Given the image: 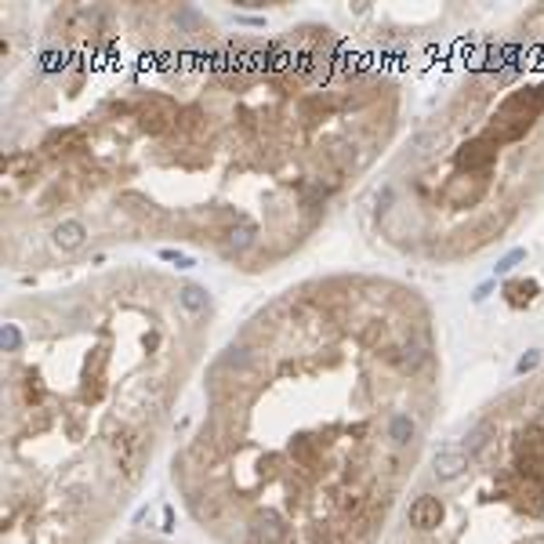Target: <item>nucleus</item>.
<instances>
[{"mask_svg": "<svg viewBox=\"0 0 544 544\" xmlns=\"http://www.w3.org/2000/svg\"><path fill=\"white\" fill-rule=\"evenodd\" d=\"M178 305L185 309V316L196 320V316L207 309V294L200 291V287H182V291H178Z\"/></svg>", "mask_w": 544, "mask_h": 544, "instance_id": "nucleus-3", "label": "nucleus"}, {"mask_svg": "<svg viewBox=\"0 0 544 544\" xmlns=\"http://www.w3.org/2000/svg\"><path fill=\"white\" fill-rule=\"evenodd\" d=\"M544 189V8L526 11L410 142L392 240L439 262L497 243ZM385 196V200H389Z\"/></svg>", "mask_w": 544, "mask_h": 544, "instance_id": "nucleus-1", "label": "nucleus"}, {"mask_svg": "<svg viewBox=\"0 0 544 544\" xmlns=\"http://www.w3.org/2000/svg\"><path fill=\"white\" fill-rule=\"evenodd\" d=\"M410 501L418 544H544V370L432 457Z\"/></svg>", "mask_w": 544, "mask_h": 544, "instance_id": "nucleus-2", "label": "nucleus"}]
</instances>
